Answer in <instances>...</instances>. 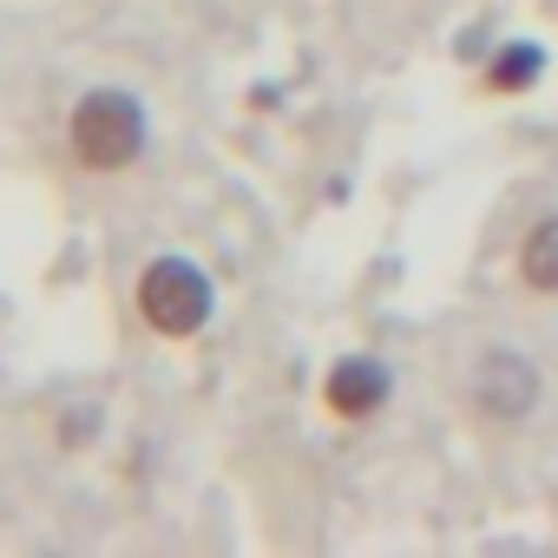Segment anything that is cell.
Wrapping results in <instances>:
<instances>
[{
	"label": "cell",
	"mask_w": 558,
	"mask_h": 558,
	"mask_svg": "<svg viewBox=\"0 0 558 558\" xmlns=\"http://www.w3.org/2000/svg\"><path fill=\"white\" fill-rule=\"evenodd\" d=\"M145 138H151V119H145V106L132 99V93H119V86H99V93H86L80 106H73V119H66V145H73V158L86 165V171H132L138 158H145Z\"/></svg>",
	"instance_id": "6da1fadb"
},
{
	"label": "cell",
	"mask_w": 558,
	"mask_h": 558,
	"mask_svg": "<svg viewBox=\"0 0 558 558\" xmlns=\"http://www.w3.org/2000/svg\"><path fill=\"white\" fill-rule=\"evenodd\" d=\"M217 310V290H210V276L191 263V256H158L145 263L138 276V316L151 323V336L165 342H191Z\"/></svg>",
	"instance_id": "7a4b0ae2"
},
{
	"label": "cell",
	"mask_w": 558,
	"mask_h": 558,
	"mask_svg": "<svg viewBox=\"0 0 558 558\" xmlns=\"http://www.w3.org/2000/svg\"><path fill=\"white\" fill-rule=\"evenodd\" d=\"M473 401H480V414H493V421H525L532 401H538V368H532V355H519V349H486L480 368H473Z\"/></svg>",
	"instance_id": "3957f363"
},
{
	"label": "cell",
	"mask_w": 558,
	"mask_h": 558,
	"mask_svg": "<svg viewBox=\"0 0 558 558\" xmlns=\"http://www.w3.org/2000/svg\"><path fill=\"white\" fill-rule=\"evenodd\" d=\"M388 395H395V375H388L375 355H342V362L323 375V401H329L336 421H368V414L388 408Z\"/></svg>",
	"instance_id": "277c9868"
},
{
	"label": "cell",
	"mask_w": 558,
	"mask_h": 558,
	"mask_svg": "<svg viewBox=\"0 0 558 558\" xmlns=\"http://www.w3.org/2000/svg\"><path fill=\"white\" fill-rule=\"evenodd\" d=\"M538 73H545V47L538 40H506V47H493V60H486V86L493 93H532L538 86Z\"/></svg>",
	"instance_id": "5b68a950"
},
{
	"label": "cell",
	"mask_w": 558,
	"mask_h": 558,
	"mask_svg": "<svg viewBox=\"0 0 558 558\" xmlns=\"http://www.w3.org/2000/svg\"><path fill=\"white\" fill-rule=\"evenodd\" d=\"M519 276L532 296H558V217H538L519 243Z\"/></svg>",
	"instance_id": "8992f818"
}]
</instances>
